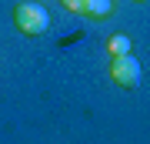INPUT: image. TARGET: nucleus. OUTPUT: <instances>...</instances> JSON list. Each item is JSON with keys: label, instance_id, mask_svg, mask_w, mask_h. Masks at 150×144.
I'll list each match as a JSON object with an SVG mask.
<instances>
[{"label": "nucleus", "instance_id": "nucleus-2", "mask_svg": "<svg viewBox=\"0 0 150 144\" xmlns=\"http://www.w3.org/2000/svg\"><path fill=\"white\" fill-rule=\"evenodd\" d=\"M110 80H117L127 91H137L140 87V60L134 54H120V57H110Z\"/></svg>", "mask_w": 150, "mask_h": 144}, {"label": "nucleus", "instance_id": "nucleus-1", "mask_svg": "<svg viewBox=\"0 0 150 144\" xmlns=\"http://www.w3.org/2000/svg\"><path fill=\"white\" fill-rule=\"evenodd\" d=\"M13 27L23 37H40L50 27V14H47L43 4H37V0H23V4L13 7Z\"/></svg>", "mask_w": 150, "mask_h": 144}, {"label": "nucleus", "instance_id": "nucleus-4", "mask_svg": "<svg viewBox=\"0 0 150 144\" xmlns=\"http://www.w3.org/2000/svg\"><path fill=\"white\" fill-rule=\"evenodd\" d=\"M107 54H110V57L130 54V37H127V34H113V37L107 40Z\"/></svg>", "mask_w": 150, "mask_h": 144}, {"label": "nucleus", "instance_id": "nucleus-6", "mask_svg": "<svg viewBox=\"0 0 150 144\" xmlns=\"http://www.w3.org/2000/svg\"><path fill=\"white\" fill-rule=\"evenodd\" d=\"M134 4H147V0H134Z\"/></svg>", "mask_w": 150, "mask_h": 144}, {"label": "nucleus", "instance_id": "nucleus-5", "mask_svg": "<svg viewBox=\"0 0 150 144\" xmlns=\"http://www.w3.org/2000/svg\"><path fill=\"white\" fill-rule=\"evenodd\" d=\"M60 4H64V10H70V14H80L87 0H60Z\"/></svg>", "mask_w": 150, "mask_h": 144}, {"label": "nucleus", "instance_id": "nucleus-3", "mask_svg": "<svg viewBox=\"0 0 150 144\" xmlns=\"http://www.w3.org/2000/svg\"><path fill=\"white\" fill-rule=\"evenodd\" d=\"M83 17H90V20H103V17L113 14V0H87L83 4Z\"/></svg>", "mask_w": 150, "mask_h": 144}]
</instances>
